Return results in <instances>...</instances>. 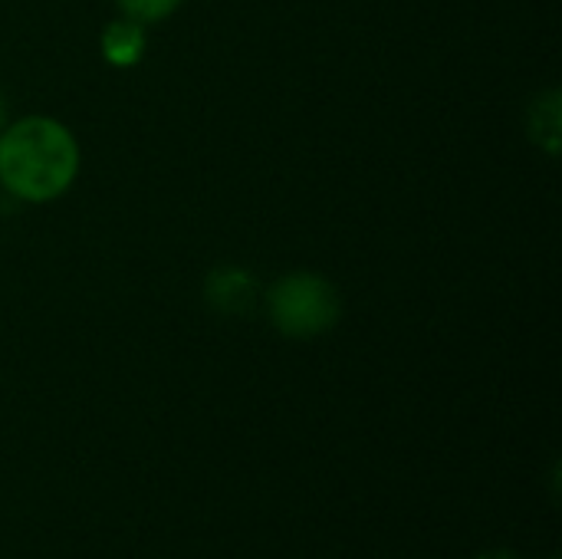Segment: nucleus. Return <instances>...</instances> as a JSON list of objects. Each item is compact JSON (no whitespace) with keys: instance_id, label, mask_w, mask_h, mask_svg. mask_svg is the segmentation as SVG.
Instances as JSON below:
<instances>
[{"instance_id":"obj_6","label":"nucleus","mask_w":562,"mask_h":559,"mask_svg":"<svg viewBox=\"0 0 562 559\" xmlns=\"http://www.w3.org/2000/svg\"><path fill=\"white\" fill-rule=\"evenodd\" d=\"M115 3H119L125 20H135L142 26L158 23V20L171 16L181 7V0H115Z\"/></svg>"},{"instance_id":"obj_7","label":"nucleus","mask_w":562,"mask_h":559,"mask_svg":"<svg viewBox=\"0 0 562 559\" xmlns=\"http://www.w3.org/2000/svg\"><path fill=\"white\" fill-rule=\"evenodd\" d=\"M7 128V102H3V96H0V132Z\"/></svg>"},{"instance_id":"obj_5","label":"nucleus","mask_w":562,"mask_h":559,"mask_svg":"<svg viewBox=\"0 0 562 559\" xmlns=\"http://www.w3.org/2000/svg\"><path fill=\"white\" fill-rule=\"evenodd\" d=\"M527 128H530V138L547 148V155H557L560 152L562 112L560 92L557 89H547L543 96L533 99V105L527 112Z\"/></svg>"},{"instance_id":"obj_8","label":"nucleus","mask_w":562,"mask_h":559,"mask_svg":"<svg viewBox=\"0 0 562 559\" xmlns=\"http://www.w3.org/2000/svg\"><path fill=\"white\" fill-rule=\"evenodd\" d=\"M484 559H514L510 554H491V557H484Z\"/></svg>"},{"instance_id":"obj_1","label":"nucleus","mask_w":562,"mask_h":559,"mask_svg":"<svg viewBox=\"0 0 562 559\" xmlns=\"http://www.w3.org/2000/svg\"><path fill=\"white\" fill-rule=\"evenodd\" d=\"M76 175L79 142L63 122L26 115L0 132V185L13 198L30 204L56 201L72 188Z\"/></svg>"},{"instance_id":"obj_4","label":"nucleus","mask_w":562,"mask_h":559,"mask_svg":"<svg viewBox=\"0 0 562 559\" xmlns=\"http://www.w3.org/2000/svg\"><path fill=\"white\" fill-rule=\"evenodd\" d=\"M145 46H148L145 26L135 23V20H125V16L105 23V30L99 36V49H102L105 63L115 66V69H128V66L142 63Z\"/></svg>"},{"instance_id":"obj_3","label":"nucleus","mask_w":562,"mask_h":559,"mask_svg":"<svg viewBox=\"0 0 562 559\" xmlns=\"http://www.w3.org/2000/svg\"><path fill=\"white\" fill-rule=\"evenodd\" d=\"M260 283L250 270L237 267V264H224V267H214L207 273V283H204V300L214 313H224V316H240V313H250L260 300Z\"/></svg>"},{"instance_id":"obj_2","label":"nucleus","mask_w":562,"mask_h":559,"mask_svg":"<svg viewBox=\"0 0 562 559\" xmlns=\"http://www.w3.org/2000/svg\"><path fill=\"white\" fill-rule=\"evenodd\" d=\"M270 323L286 339H316L329 333L342 316V297L333 280L313 270L283 273L267 293Z\"/></svg>"}]
</instances>
